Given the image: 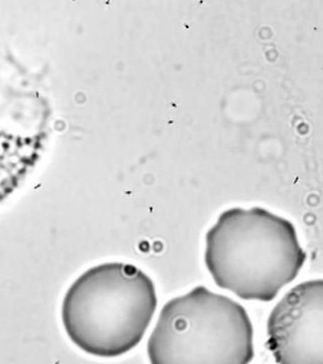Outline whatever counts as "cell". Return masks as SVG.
I'll return each mask as SVG.
<instances>
[{"instance_id":"cell-1","label":"cell","mask_w":323,"mask_h":364,"mask_svg":"<svg viewBox=\"0 0 323 364\" xmlns=\"http://www.w3.org/2000/svg\"><path fill=\"white\" fill-rule=\"evenodd\" d=\"M205 241V264L217 286L246 301H273L306 260L294 225L260 207L224 210Z\"/></svg>"},{"instance_id":"cell-2","label":"cell","mask_w":323,"mask_h":364,"mask_svg":"<svg viewBox=\"0 0 323 364\" xmlns=\"http://www.w3.org/2000/svg\"><path fill=\"white\" fill-rule=\"evenodd\" d=\"M153 280L126 263L88 269L69 287L62 304V322L81 350L116 358L142 341L157 309Z\"/></svg>"},{"instance_id":"cell-3","label":"cell","mask_w":323,"mask_h":364,"mask_svg":"<svg viewBox=\"0 0 323 364\" xmlns=\"http://www.w3.org/2000/svg\"><path fill=\"white\" fill-rule=\"evenodd\" d=\"M253 325L243 306L196 287L163 306L148 341L153 364H246Z\"/></svg>"},{"instance_id":"cell-4","label":"cell","mask_w":323,"mask_h":364,"mask_svg":"<svg viewBox=\"0 0 323 364\" xmlns=\"http://www.w3.org/2000/svg\"><path fill=\"white\" fill-rule=\"evenodd\" d=\"M267 345L280 364L323 363V282L294 287L273 309Z\"/></svg>"}]
</instances>
